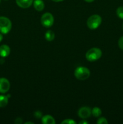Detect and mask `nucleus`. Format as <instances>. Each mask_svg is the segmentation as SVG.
Wrapping results in <instances>:
<instances>
[{"instance_id":"20e7f679","label":"nucleus","mask_w":123,"mask_h":124,"mask_svg":"<svg viewBox=\"0 0 123 124\" xmlns=\"http://www.w3.org/2000/svg\"><path fill=\"white\" fill-rule=\"evenodd\" d=\"M12 22L6 16H0V32L7 34L12 29Z\"/></svg>"},{"instance_id":"39448f33","label":"nucleus","mask_w":123,"mask_h":124,"mask_svg":"<svg viewBox=\"0 0 123 124\" xmlns=\"http://www.w3.org/2000/svg\"><path fill=\"white\" fill-rule=\"evenodd\" d=\"M54 16L51 13L47 12L42 15L41 19V22L43 27L49 28L51 27L54 24Z\"/></svg>"},{"instance_id":"6ab92c4d","label":"nucleus","mask_w":123,"mask_h":124,"mask_svg":"<svg viewBox=\"0 0 123 124\" xmlns=\"http://www.w3.org/2000/svg\"><path fill=\"white\" fill-rule=\"evenodd\" d=\"M34 116L36 117V118H41L42 117V113L39 111H37L34 113Z\"/></svg>"},{"instance_id":"4468645a","label":"nucleus","mask_w":123,"mask_h":124,"mask_svg":"<svg viewBox=\"0 0 123 124\" xmlns=\"http://www.w3.org/2000/svg\"><path fill=\"white\" fill-rule=\"evenodd\" d=\"M92 115H93V116L95 117H99V116H101V113H102V111L98 107H94V108L92 110Z\"/></svg>"},{"instance_id":"ddd939ff","label":"nucleus","mask_w":123,"mask_h":124,"mask_svg":"<svg viewBox=\"0 0 123 124\" xmlns=\"http://www.w3.org/2000/svg\"><path fill=\"white\" fill-rule=\"evenodd\" d=\"M8 102V98L7 96L0 95V107L4 108L7 106Z\"/></svg>"},{"instance_id":"0eeeda50","label":"nucleus","mask_w":123,"mask_h":124,"mask_svg":"<svg viewBox=\"0 0 123 124\" xmlns=\"http://www.w3.org/2000/svg\"><path fill=\"white\" fill-rule=\"evenodd\" d=\"M10 88V83L7 79L5 78H0V93H6Z\"/></svg>"},{"instance_id":"aec40b11","label":"nucleus","mask_w":123,"mask_h":124,"mask_svg":"<svg viewBox=\"0 0 123 124\" xmlns=\"http://www.w3.org/2000/svg\"><path fill=\"white\" fill-rule=\"evenodd\" d=\"M22 119L20 117H18V118L16 119L15 121H14V123L16 124H20L22 123Z\"/></svg>"},{"instance_id":"a211bd4d","label":"nucleus","mask_w":123,"mask_h":124,"mask_svg":"<svg viewBox=\"0 0 123 124\" xmlns=\"http://www.w3.org/2000/svg\"><path fill=\"white\" fill-rule=\"evenodd\" d=\"M118 46L121 49L123 50V36H121L118 40Z\"/></svg>"},{"instance_id":"6e6552de","label":"nucleus","mask_w":123,"mask_h":124,"mask_svg":"<svg viewBox=\"0 0 123 124\" xmlns=\"http://www.w3.org/2000/svg\"><path fill=\"white\" fill-rule=\"evenodd\" d=\"M34 0H16V3L19 7L22 8H27L33 3Z\"/></svg>"},{"instance_id":"5701e85b","label":"nucleus","mask_w":123,"mask_h":124,"mask_svg":"<svg viewBox=\"0 0 123 124\" xmlns=\"http://www.w3.org/2000/svg\"><path fill=\"white\" fill-rule=\"evenodd\" d=\"M84 1L87 2H93L94 0H84Z\"/></svg>"},{"instance_id":"bb28decb","label":"nucleus","mask_w":123,"mask_h":124,"mask_svg":"<svg viewBox=\"0 0 123 124\" xmlns=\"http://www.w3.org/2000/svg\"><path fill=\"white\" fill-rule=\"evenodd\" d=\"M0 2H1V0H0Z\"/></svg>"},{"instance_id":"423d86ee","label":"nucleus","mask_w":123,"mask_h":124,"mask_svg":"<svg viewBox=\"0 0 123 124\" xmlns=\"http://www.w3.org/2000/svg\"><path fill=\"white\" fill-rule=\"evenodd\" d=\"M92 110L88 107H83L80 108L78 111V115L83 119L89 118L92 115Z\"/></svg>"},{"instance_id":"393cba45","label":"nucleus","mask_w":123,"mask_h":124,"mask_svg":"<svg viewBox=\"0 0 123 124\" xmlns=\"http://www.w3.org/2000/svg\"><path fill=\"white\" fill-rule=\"evenodd\" d=\"M33 124V122H25V124Z\"/></svg>"},{"instance_id":"9d476101","label":"nucleus","mask_w":123,"mask_h":124,"mask_svg":"<svg viewBox=\"0 0 123 124\" xmlns=\"http://www.w3.org/2000/svg\"><path fill=\"white\" fill-rule=\"evenodd\" d=\"M34 8L38 12H41L45 7L44 2L42 0H34L33 1Z\"/></svg>"},{"instance_id":"2eb2a0df","label":"nucleus","mask_w":123,"mask_h":124,"mask_svg":"<svg viewBox=\"0 0 123 124\" xmlns=\"http://www.w3.org/2000/svg\"><path fill=\"white\" fill-rule=\"evenodd\" d=\"M116 15L120 19H123V6H120L117 8Z\"/></svg>"},{"instance_id":"a878e982","label":"nucleus","mask_w":123,"mask_h":124,"mask_svg":"<svg viewBox=\"0 0 123 124\" xmlns=\"http://www.w3.org/2000/svg\"><path fill=\"white\" fill-rule=\"evenodd\" d=\"M122 27H123V26H122Z\"/></svg>"},{"instance_id":"4be33fe9","label":"nucleus","mask_w":123,"mask_h":124,"mask_svg":"<svg viewBox=\"0 0 123 124\" xmlns=\"http://www.w3.org/2000/svg\"><path fill=\"white\" fill-rule=\"evenodd\" d=\"M2 39H3V36H2V33H0V42L2 41Z\"/></svg>"},{"instance_id":"1a4fd4ad","label":"nucleus","mask_w":123,"mask_h":124,"mask_svg":"<svg viewBox=\"0 0 123 124\" xmlns=\"http://www.w3.org/2000/svg\"><path fill=\"white\" fill-rule=\"evenodd\" d=\"M10 53V48L7 45L4 44L0 46V56L2 58L7 57Z\"/></svg>"},{"instance_id":"f03ea898","label":"nucleus","mask_w":123,"mask_h":124,"mask_svg":"<svg viewBox=\"0 0 123 124\" xmlns=\"http://www.w3.org/2000/svg\"><path fill=\"white\" fill-rule=\"evenodd\" d=\"M90 75V70L84 67H78L75 70L74 76L80 81H84L89 78Z\"/></svg>"},{"instance_id":"f8f14e48","label":"nucleus","mask_w":123,"mask_h":124,"mask_svg":"<svg viewBox=\"0 0 123 124\" xmlns=\"http://www.w3.org/2000/svg\"><path fill=\"white\" fill-rule=\"evenodd\" d=\"M45 38L47 41L50 42V41H53L54 38H55V33H54L53 31L49 30L46 31L45 35Z\"/></svg>"},{"instance_id":"f3484780","label":"nucleus","mask_w":123,"mask_h":124,"mask_svg":"<svg viewBox=\"0 0 123 124\" xmlns=\"http://www.w3.org/2000/svg\"><path fill=\"white\" fill-rule=\"evenodd\" d=\"M96 123L98 124H108V121H107V119H106L105 117H100V118L98 119Z\"/></svg>"},{"instance_id":"b1692460","label":"nucleus","mask_w":123,"mask_h":124,"mask_svg":"<svg viewBox=\"0 0 123 124\" xmlns=\"http://www.w3.org/2000/svg\"><path fill=\"white\" fill-rule=\"evenodd\" d=\"M52 1H54V2H61V1H63V0H52Z\"/></svg>"},{"instance_id":"f257e3e1","label":"nucleus","mask_w":123,"mask_h":124,"mask_svg":"<svg viewBox=\"0 0 123 124\" xmlns=\"http://www.w3.org/2000/svg\"><path fill=\"white\" fill-rule=\"evenodd\" d=\"M102 56L101 49L97 47H93L89 49L86 53V58L90 62H94L100 59Z\"/></svg>"},{"instance_id":"dca6fc26","label":"nucleus","mask_w":123,"mask_h":124,"mask_svg":"<svg viewBox=\"0 0 123 124\" xmlns=\"http://www.w3.org/2000/svg\"><path fill=\"white\" fill-rule=\"evenodd\" d=\"M61 124H75L76 122L74 121L73 119H65L64 121H63L61 122Z\"/></svg>"},{"instance_id":"412c9836","label":"nucleus","mask_w":123,"mask_h":124,"mask_svg":"<svg viewBox=\"0 0 123 124\" xmlns=\"http://www.w3.org/2000/svg\"><path fill=\"white\" fill-rule=\"evenodd\" d=\"M88 124V122H87L86 120H84V119L79 122V124Z\"/></svg>"},{"instance_id":"9b49d317","label":"nucleus","mask_w":123,"mask_h":124,"mask_svg":"<svg viewBox=\"0 0 123 124\" xmlns=\"http://www.w3.org/2000/svg\"><path fill=\"white\" fill-rule=\"evenodd\" d=\"M42 123L43 124H55V121L53 116L47 115L42 117Z\"/></svg>"},{"instance_id":"7ed1b4c3","label":"nucleus","mask_w":123,"mask_h":124,"mask_svg":"<svg viewBox=\"0 0 123 124\" xmlns=\"http://www.w3.org/2000/svg\"><path fill=\"white\" fill-rule=\"evenodd\" d=\"M102 22L101 17L98 15H93L87 20V25L91 30H95L99 27Z\"/></svg>"},{"instance_id":"cd10ccee","label":"nucleus","mask_w":123,"mask_h":124,"mask_svg":"<svg viewBox=\"0 0 123 124\" xmlns=\"http://www.w3.org/2000/svg\"><path fill=\"white\" fill-rule=\"evenodd\" d=\"M6 1H7V0H6Z\"/></svg>"}]
</instances>
